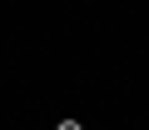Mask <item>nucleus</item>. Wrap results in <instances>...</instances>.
<instances>
[{
	"mask_svg": "<svg viewBox=\"0 0 149 130\" xmlns=\"http://www.w3.org/2000/svg\"><path fill=\"white\" fill-rule=\"evenodd\" d=\"M55 130H85V125H80V120H60Z\"/></svg>",
	"mask_w": 149,
	"mask_h": 130,
	"instance_id": "nucleus-1",
	"label": "nucleus"
}]
</instances>
